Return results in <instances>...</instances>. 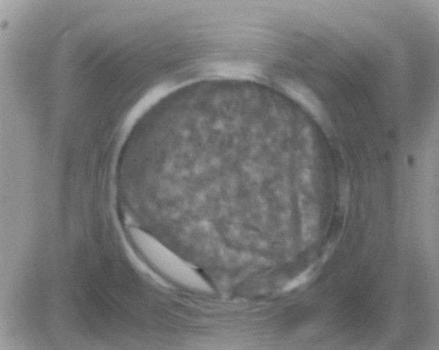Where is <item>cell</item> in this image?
Returning <instances> with one entry per match:
<instances>
[{
	"instance_id": "cell-1",
	"label": "cell",
	"mask_w": 439,
	"mask_h": 350,
	"mask_svg": "<svg viewBox=\"0 0 439 350\" xmlns=\"http://www.w3.org/2000/svg\"><path fill=\"white\" fill-rule=\"evenodd\" d=\"M281 85L289 95L301 103L316 117L319 119L322 117L323 111L321 104L308 88L299 83L288 80L282 81Z\"/></svg>"
}]
</instances>
